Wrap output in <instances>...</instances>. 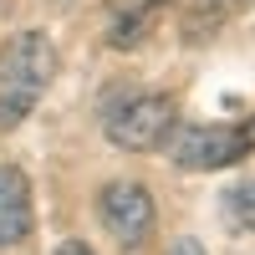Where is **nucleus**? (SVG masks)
<instances>
[{
	"label": "nucleus",
	"mask_w": 255,
	"mask_h": 255,
	"mask_svg": "<svg viewBox=\"0 0 255 255\" xmlns=\"http://www.w3.org/2000/svg\"><path fill=\"white\" fill-rule=\"evenodd\" d=\"M179 128V108L168 92H128L118 97L108 118H102V133L108 143L128 148V153H148V148H163Z\"/></svg>",
	"instance_id": "7ed1b4c3"
},
{
	"label": "nucleus",
	"mask_w": 255,
	"mask_h": 255,
	"mask_svg": "<svg viewBox=\"0 0 255 255\" xmlns=\"http://www.w3.org/2000/svg\"><path fill=\"white\" fill-rule=\"evenodd\" d=\"M143 5H148V0L118 10V20H113V46H138V36H143Z\"/></svg>",
	"instance_id": "423d86ee"
},
{
	"label": "nucleus",
	"mask_w": 255,
	"mask_h": 255,
	"mask_svg": "<svg viewBox=\"0 0 255 255\" xmlns=\"http://www.w3.org/2000/svg\"><path fill=\"white\" fill-rule=\"evenodd\" d=\"M168 255H204V245H199L194 235H179L174 245H168Z\"/></svg>",
	"instance_id": "6e6552de"
},
{
	"label": "nucleus",
	"mask_w": 255,
	"mask_h": 255,
	"mask_svg": "<svg viewBox=\"0 0 255 255\" xmlns=\"http://www.w3.org/2000/svg\"><path fill=\"white\" fill-rule=\"evenodd\" d=\"M168 158L189 174H209V168H230L255 153V118L245 123H179L174 138L163 143Z\"/></svg>",
	"instance_id": "f03ea898"
},
{
	"label": "nucleus",
	"mask_w": 255,
	"mask_h": 255,
	"mask_svg": "<svg viewBox=\"0 0 255 255\" xmlns=\"http://www.w3.org/2000/svg\"><path fill=\"white\" fill-rule=\"evenodd\" d=\"M36 225L31 209V179L15 163H0V245H20Z\"/></svg>",
	"instance_id": "39448f33"
},
{
	"label": "nucleus",
	"mask_w": 255,
	"mask_h": 255,
	"mask_svg": "<svg viewBox=\"0 0 255 255\" xmlns=\"http://www.w3.org/2000/svg\"><path fill=\"white\" fill-rule=\"evenodd\" d=\"M56 255H97V250H92V245H82V240H61Z\"/></svg>",
	"instance_id": "1a4fd4ad"
},
{
	"label": "nucleus",
	"mask_w": 255,
	"mask_h": 255,
	"mask_svg": "<svg viewBox=\"0 0 255 255\" xmlns=\"http://www.w3.org/2000/svg\"><path fill=\"white\" fill-rule=\"evenodd\" d=\"M56 77V46L46 31H20L0 51V128L26 123Z\"/></svg>",
	"instance_id": "f257e3e1"
},
{
	"label": "nucleus",
	"mask_w": 255,
	"mask_h": 255,
	"mask_svg": "<svg viewBox=\"0 0 255 255\" xmlns=\"http://www.w3.org/2000/svg\"><path fill=\"white\" fill-rule=\"evenodd\" d=\"M148 5H158V0H148Z\"/></svg>",
	"instance_id": "9d476101"
},
{
	"label": "nucleus",
	"mask_w": 255,
	"mask_h": 255,
	"mask_svg": "<svg viewBox=\"0 0 255 255\" xmlns=\"http://www.w3.org/2000/svg\"><path fill=\"white\" fill-rule=\"evenodd\" d=\"M97 215H102L108 235H113L123 250H143L148 235H153V225H158L153 194H148L138 179H113V184H102V194H97Z\"/></svg>",
	"instance_id": "20e7f679"
},
{
	"label": "nucleus",
	"mask_w": 255,
	"mask_h": 255,
	"mask_svg": "<svg viewBox=\"0 0 255 255\" xmlns=\"http://www.w3.org/2000/svg\"><path fill=\"white\" fill-rule=\"evenodd\" d=\"M225 204H230V220H235V225H245L250 235H255V179H245L240 189H230V194H225Z\"/></svg>",
	"instance_id": "0eeeda50"
}]
</instances>
